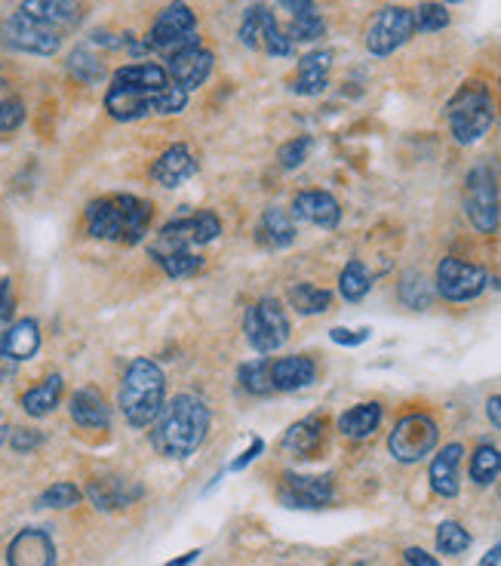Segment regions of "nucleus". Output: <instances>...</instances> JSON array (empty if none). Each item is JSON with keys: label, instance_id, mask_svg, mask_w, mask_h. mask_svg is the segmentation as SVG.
Returning <instances> with one entry per match:
<instances>
[{"label": "nucleus", "instance_id": "nucleus-1", "mask_svg": "<svg viewBox=\"0 0 501 566\" xmlns=\"http://www.w3.org/2000/svg\"><path fill=\"white\" fill-rule=\"evenodd\" d=\"M210 431V407L197 394H176L154 422L151 443L166 459H191Z\"/></svg>", "mask_w": 501, "mask_h": 566}, {"label": "nucleus", "instance_id": "nucleus-2", "mask_svg": "<svg viewBox=\"0 0 501 566\" xmlns=\"http://www.w3.org/2000/svg\"><path fill=\"white\" fill-rule=\"evenodd\" d=\"M87 219V231L96 240H108V244H127L136 247L145 240L151 219H154V207L151 200L136 197V194H111V197H99L83 213Z\"/></svg>", "mask_w": 501, "mask_h": 566}, {"label": "nucleus", "instance_id": "nucleus-3", "mask_svg": "<svg viewBox=\"0 0 501 566\" xmlns=\"http://www.w3.org/2000/svg\"><path fill=\"white\" fill-rule=\"evenodd\" d=\"M117 407L130 428H151L166 407V376L148 357H136L120 382Z\"/></svg>", "mask_w": 501, "mask_h": 566}, {"label": "nucleus", "instance_id": "nucleus-4", "mask_svg": "<svg viewBox=\"0 0 501 566\" xmlns=\"http://www.w3.org/2000/svg\"><path fill=\"white\" fill-rule=\"evenodd\" d=\"M188 90L166 84L160 90H145V87H133V84H120V80H111V87L105 93V111L108 117H114L117 124H133V120H142L148 114H179L188 108Z\"/></svg>", "mask_w": 501, "mask_h": 566}, {"label": "nucleus", "instance_id": "nucleus-5", "mask_svg": "<svg viewBox=\"0 0 501 566\" xmlns=\"http://www.w3.org/2000/svg\"><path fill=\"white\" fill-rule=\"evenodd\" d=\"M446 120H449V130L452 139L458 145H474L480 142L492 120H495V108H492V96L483 84H465L458 90L449 105H446Z\"/></svg>", "mask_w": 501, "mask_h": 566}, {"label": "nucleus", "instance_id": "nucleus-6", "mask_svg": "<svg viewBox=\"0 0 501 566\" xmlns=\"http://www.w3.org/2000/svg\"><path fill=\"white\" fill-rule=\"evenodd\" d=\"M222 234V219L213 210H200L182 219L166 222L157 234V244H154V259L163 253H176V250H191V247H203V244H213V240Z\"/></svg>", "mask_w": 501, "mask_h": 566}, {"label": "nucleus", "instance_id": "nucleus-7", "mask_svg": "<svg viewBox=\"0 0 501 566\" xmlns=\"http://www.w3.org/2000/svg\"><path fill=\"white\" fill-rule=\"evenodd\" d=\"M243 333H246V342L253 345V351H259L262 357L274 354L277 348H283V342L289 339V317H286V308L265 296L259 299L253 308H246V317H243Z\"/></svg>", "mask_w": 501, "mask_h": 566}, {"label": "nucleus", "instance_id": "nucleus-8", "mask_svg": "<svg viewBox=\"0 0 501 566\" xmlns=\"http://www.w3.org/2000/svg\"><path fill=\"white\" fill-rule=\"evenodd\" d=\"M437 440H440V428L428 413H409L394 425L388 437V450L400 465H415L434 453Z\"/></svg>", "mask_w": 501, "mask_h": 566}, {"label": "nucleus", "instance_id": "nucleus-9", "mask_svg": "<svg viewBox=\"0 0 501 566\" xmlns=\"http://www.w3.org/2000/svg\"><path fill=\"white\" fill-rule=\"evenodd\" d=\"M188 44H200L197 37V16L194 10L185 4V0H173V4H166L151 31H148V47L151 50H163V53H173L179 47H188Z\"/></svg>", "mask_w": 501, "mask_h": 566}, {"label": "nucleus", "instance_id": "nucleus-10", "mask_svg": "<svg viewBox=\"0 0 501 566\" xmlns=\"http://www.w3.org/2000/svg\"><path fill=\"white\" fill-rule=\"evenodd\" d=\"M465 213L480 234H492L501 222L498 182L489 167H474L465 179Z\"/></svg>", "mask_w": 501, "mask_h": 566}, {"label": "nucleus", "instance_id": "nucleus-11", "mask_svg": "<svg viewBox=\"0 0 501 566\" xmlns=\"http://www.w3.org/2000/svg\"><path fill=\"white\" fill-rule=\"evenodd\" d=\"M0 47L19 50L28 56H56L62 47V34L47 25L31 22L22 13H13L7 22H0Z\"/></svg>", "mask_w": 501, "mask_h": 566}, {"label": "nucleus", "instance_id": "nucleus-12", "mask_svg": "<svg viewBox=\"0 0 501 566\" xmlns=\"http://www.w3.org/2000/svg\"><path fill=\"white\" fill-rule=\"evenodd\" d=\"M412 34H415L412 10L385 7V10L375 13L366 25V50L372 56H391L394 50H400L406 44Z\"/></svg>", "mask_w": 501, "mask_h": 566}, {"label": "nucleus", "instance_id": "nucleus-13", "mask_svg": "<svg viewBox=\"0 0 501 566\" xmlns=\"http://www.w3.org/2000/svg\"><path fill=\"white\" fill-rule=\"evenodd\" d=\"M489 287V274L480 265L462 262V259H443L437 265V277H434V290L446 299V302H471L477 299L483 290Z\"/></svg>", "mask_w": 501, "mask_h": 566}, {"label": "nucleus", "instance_id": "nucleus-14", "mask_svg": "<svg viewBox=\"0 0 501 566\" xmlns=\"http://www.w3.org/2000/svg\"><path fill=\"white\" fill-rule=\"evenodd\" d=\"M213 65H216V56L200 44H188V47L166 53V62H163L173 84L188 93L197 90L200 84H206V77L213 74Z\"/></svg>", "mask_w": 501, "mask_h": 566}, {"label": "nucleus", "instance_id": "nucleus-15", "mask_svg": "<svg viewBox=\"0 0 501 566\" xmlns=\"http://www.w3.org/2000/svg\"><path fill=\"white\" fill-rule=\"evenodd\" d=\"M280 502L286 508H326L332 502L329 474H283Z\"/></svg>", "mask_w": 501, "mask_h": 566}, {"label": "nucleus", "instance_id": "nucleus-16", "mask_svg": "<svg viewBox=\"0 0 501 566\" xmlns=\"http://www.w3.org/2000/svg\"><path fill=\"white\" fill-rule=\"evenodd\" d=\"M142 496H145L142 483H133V480L117 477V474L93 477V480L87 483V499L93 502L96 511H105V514L130 508V505H136Z\"/></svg>", "mask_w": 501, "mask_h": 566}, {"label": "nucleus", "instance_id": "nucleus-17", "mask_svg": "<svg viewBox=\"0 0 501 566\" xmlns=\"http://www.w3.org/2000/svg\"><path fill=\"white\" fill-rule=\"evenodd\" d=\"M7 566H56V545L47 530L25 527L7 548Z\"/></svg>", "mask_w": 501, "mask_h": 566}, {"label": "nucleus", "instance_id": "nucleus-18", "mask_svg": "<svg viewBox=\"0 0 501 566\" xmlns=\"http://www.w3.org/2000/svg\"><path fill=\"white\" fill-rule=\"evenodd\" d=\"M462 456H465L462 443H446V447L434 456V462L428 468V480L437 496L455 499L462 493Z\"/></svg>", "mask_w": 501, "mask_h": 566}, {"label": "nucleus", "instance_id": "nucleus-19", "mask_svg": "<svg viewBox=\"0 0 501 566\" xmlns=\"http://www.w3.org/2000/svg\"><path fill=\"white\" fill-rule=\"evenodd\" d=\"M197 173V157L188 145L176 142L166 148L151 167V179L160 185V188H179L182 182H188L191 176Z\"/></svg>", "mask_w": 501, "mask_h": 566}, {"label": "nucleus", "instance_id": "nucleus-20", "mask_svg": "<svg viewBox=\"0 0 501 566\" xmlns=\"http://www.w3.org/2000/svg\"><path fill=\"white\" fill-rule=\"evenodd\" d=\"M292 219L311 222L317 228H336L342 222V207L329 191H299L292 197Z\"/></svg>", "mask_w": 501, "mask_h": 566}, {"label": "nucleus", "instance_id": "nucleus-21", "mask_svg": "<svg viewBox=\"0 0 501 566\" xmlns=\"http://www.w3.org/2000/svg\"><path fill=\"white\" fill-rule=\"evenodd\" d=\"M323 440H326V419L323 416H308L296 425H289L280 447L286 456L292 459H314L323 450Z\"/></svg>", "mask_w": 501, "mask_h": 566}, {"label": "nucleus", "instance_id": "nucleus-22", "mask_svg": "<svg viewBox=\"0 0 501 566\" xmlns=\"http://www.w3.org/2000/svg\"><path fill=\"white\" fill-rule=\"evenodd\" d=\"M332 50H311L299 59L296 77L289 80V90L296 96H320L329 87Z\"/></svg>", "mask_w": 501, "mask_h": 566}, {"label": "nucleus", "instance_id": "nucleus-23", "mask_svg": "<svg viewBox=\"0 0 501 566\" xmlns=\"http://www.w3.org/2000/svg\"><path fill=\"white\" fill-rule=\"evenodd\" d=\"M68 413H71V422L87 428V431H105L111 425V407L105 403L102 391L87 385L71 394L68 400Z\"/></svg>", "mask_w": 501, "mask_h": 566}, {"label": "nucleus", "instance_id": "nucleus-24", "mask_svg": "<svg viewBox=\"0 0 501 566\" xmlns=\"http://www.w3.org/2000/svg\"><path fill=\"white\" fill-rule=\"evenodd\" d=\"M22 16H28L37 25H47L53 31H68L80 22V4L77 0H22Z\"/></svg>", "mask_w": 501, "mask_h": 566}, {"label": "nucleus", "instance_id": "nucleus-25", "mask_svg": "<svg viewBox=\"0 0 501 566\" xmlns=\"http://www.w3.org/2000/svg\"><path fill=\"white\" fill-rule=\"evenodd\" d=\"M317 379V363L305 354H289V357H277L271 360V382L274 391H302L308 385H314Z\"/></svg>", "mask_w": 501, "mask_h": 566}, {"label": "nucleus", "instance_id": "nucleus-26", "mask_svg": "<svg viewBox=\"0 0 501 566\" xmlns=\"http://www.w3.org/2000/svg\"><path fill=\"white\" fill-rule=\"evenodd\" d=\"M40 351V323L34 317H22L0 333V354L22 363Z\"/></svg>", "mask_w": 501, "mask_h": 566}, {"label": "nucleus", "instance_id": "nucleus-27", "mask_svg": "<svg viewBox=\"0 0 501 566\" xmlns=\"http://www.w3.org/2000/svg\"><path fill=\"white\" fill-rule=\"evenodd\" d=\"M256 240L268 250H283L289 244H296V222H292V213L280 207H268L256 225Z\"/></svg>", "mask_w": 501, "mask_h": 566}, {"label": "nucleus", "instance_id": "nucleus-28", "mask_svg": "<svg viewBox=\"0 0 501 566\" xmlns=\"http://www.w3.org/2000/svg\"><path fill=\"white\" fill-rule=\"evenodd\" d=\"M62 391H65V382L59 373L47 376L44 382H37L34 388H28L22 394V410L31 416V419H44L50 413H56V407L62 403Z\"/></svg>", "mask_w": 501, "mask_h": 566}, {"label": "nucleus", "instance_id": "nucleus-29", "mask_svg": "<svg viewBox=\"0 0 501 566\" xmlns=\"http://www.w3.org/2000/svg\"><path fill=\"white\" fill-rule=\"evenodd\" d=\"M379 425H382V403H375V400L357 403V407H351L339 416V431L351 440L372 437L375 431H379Z\"/></svg>", "mask_w": 501, "mask_h": 566}, {"label": "nucleus", "instance_id": "nucleus-30", "mask_svg": "<svg viewBox=\"0 0 501 566\" xmlns=\"http://www.w3.org/2000/svg\"><path fill=\"white\" fill-rule=\"evenodd\" d=\"M237 382L246 394L253 397H268L274 394V382H271V360L268 357H256L246 360L237 367Z\"/></svg>", "mask_w": 501, "mask_h": 566}, {"label": "nucleus", "instance_id": "nucleus-31", "mask_svg": "<svg viewBox=\"0 0 501 566\" xmlns=\"http://www.w3.org/2000/svg\"><path fill=\"white\" fill-rule=\"evenodd\" d=\"M289 305L296 308L299 314H305V317L326 314L329 305H332V293L302 280V283H292V287H289Z\"/></svg>", "mask_w": 501, "mask_h": 566}, {"label": "nucleus", "instance_id": "nucleus-32", "mask_svg": "<svg viewBox=\"0 0 501 566\" xmlns=\"http://www.w3.org/2000/svg\"><path fill=\"white\" fill-rule=\"evenodd\" d=\"M369 290H372V274H369V268H366L360 259H351V262L342 268V274H339V293H342V299H345V302H360V299L369 296Z\"/></svg>", "mask_w": 501, "mask_h": 566}, {"label": "nucleus", "instance_id": "nucleus-33", "mask_svg": "<svg viewBox=\"0 0 501 566\" xmlns=\"http://www.w3.org/2000/svg\"><path fill=\"white\" fill-rule=\"evenodd\" d=\"M468 474L477 487H489V483H495V477L501 474V450L492 447V443H480L471 456Z\"/></svg>", "mask_w": 501, "mask_h": 566}, {"label": "nucleus", "instance_id": "nucleus-34", "mask_svg": "<svg viewBox=\"0 0 501 566\" xmlns=\"http://www.w3.org/2000/svg\"><path fill=\"white\" fill-rule=\"evenodd\" d=\"M431 299H434V287L428 283L425 274H419V271L403 274V280H400V302H403L406 308L422 311V308L431 305Z\"/></svg>", "mask_w": 501, "mask_h": 566}, {"label": "nucleus", "instance_id": "nucleus-35", "mask_svg": "<svg viewBox=\"0 0 501 566\" xmlns=\"http://www.w3.org/2000/svg\"><path fill=\"white\" fill-rule=\"evenodd\" d=\"M292 47L296 44L289 40V34L280 31L274 13L268 7H262V50L274 59H286V56H292Z\"/></svg>", "mask_w": 501, "mask_h": 566}, {"label": "nucleus", "instance_id": "nucleus-36", "mask_svg": "<svg viewBox=\"0 0 501 566\" xmlns=\"http://www.w3.org/2000/svg\"><path fill=\"white\" fill-rule=\"evenodd\" d=\"M68 71L71 77H77L80 84H99V80H105V65L99 56H93L87 47H77L71 56H68Z\"/></svg>", "mask_w": 501, "mask_h": 566}, {"label": "nucleus", "instance_id": "nucleus-37", "mask_svg": "<svg viewBox=\"0 0 501 566\" xmlns=\"http://www.w3.org/2000/svg\"><path fill=\"white\" fill-rule=\"evenodd\" d=\"M323 34H326V22L317 13V7L296 13V16H292V22H289V40H292V44H311V40H320Z\"/></svg>", "mask_w": 501, "mask_h": 566}, {"label": "nucleus", "instance_id": "nucleus-38", "mask_svg": "<svg viewBox=\"0 0 501 566\" xmlns=\"http://www.w3.org/2000/svg\"><path fill=\"white\" fill-rule=\"evenodd\" d=\"M471 533L462 527L458 520H443L440 527H437V551L446 554V557H458V554H465L471 548Z\"/></svg>", "mask_w": 501, "mask_h": 566}, {"label": "nucleus", "instance_id": "nucleus-39", "mask_svg": "<svg viewBox=\"0 0 501 566\" xmlns=\"http://www.w3.org/2000/svg\"><path fill=\"white\" fill-rule=\"evenodd\" d=\"M157 265L163 268V274L170 277H194L203 268V256L191 253V250H176V253H163L157 256Z\"/></svg>", "mask_w": 501, "mask_h": 566}, {"label": "nucleus", "instance_id": "nucleus-40", "mask_svg": "<svg viewBox=\"0 0 501 566\" xmlns=\"http://www.w3.org/2000/svg\"><path fill=\"white\" fill-rule=\"evenodd\" d=\"M80 499H83L80 487H74V483H68V480H59V483H53L50 490H44V493L37 496V508L62 511V508H74V505H80Z\"/></svg>", "mask_w": 501, "mask_h": 566}, {"label": "nucleus", "instance_id": "nucleus-41", "mask_svg": "<svg viewBox=\"0 0 501 566\" xmlns=\"http://www.w3.org/2000/svg\"><path fill=\"white\" fill-rule=\"evenodd\" d=\"M412 19H415V31H422V34H434L449 25V13L443 4H437V0H422L419 10H412Z\"/></svg>", "mask_w": 501, "mask_h": 566}, {"label": "nucleus", "instance_id": "nucleus-42", "mask_svg": "<svg viewBox=\"0 0 501 566\" xmlns=\"http://www.w3.org/2000/svg\"><path fill=\"white\" fill-rule=\"evenodd\" d=\"M237 37L240 44L249 47V50H262V7H249L240 19V28H237Z\"/></svg>", "mask_w": 501, "mask_h": 566}, {"label": "nucleus", "instance_id": "nucleus-43", "mask_svg": "<svg viewBox=\"0 0 501 566\" xmlns=\"http://www.w3.org/2000/svg\"><path fill=\"white\" fill-rule=\"evenodd\" d=\"M311 148H314V139H311V136L289 139V142L280 145V151H277L280 167H283V170H296V167H302L305 160H308V154H311Z\"/></svg>", "mask_w": 501, "mask_h": 566}, {"label": "nucleus", "instance_id": "nucleus-44", "mask_svg": "<svg viewBox=\"0 0 501 566\" xmlns=\"http://www.w3.org/2000/svg\"><path fill=\"white\" fill-rule=\"evenodd\" d=\"M25 105L19 99H0V133H13L22 127Z\"/></svg>", "mask_w": 501, "mask_h": 566}, {"label": "nucleus", "instance_id": "nucleus-45", "mask_svg": "<svg viewBox=\"0 0 501 566\" xmlns=\"http://www.w3.org/2000/svg\"><path fill=\"white\" fill-rule=\"evenodd\" d=\"M7 443H10L16 453H31V450L40 447V443H44V434L34 431V428H13Z\"/></svg>", "mask_w": 501, "mask_h": 566}, {"label": "nucleus", "instance_id": "nucleus-46", "mask_svg": "<svg viewBox=\"0 0 501 566\" xmlns=\"http://www.w3.org/2000/svg\"><path fill=\"white\" fill-rule=\"evenodd\" d=\"M369 336H372V330H369V327H363V330L332 327V330H329V339L336 342V345H345V348H357V345H363V342H366Z\"/></svg>", "mask_w": 501, "mask_h": 566}, {"label": "nucleus", "instance_id": "nucleus-47", "mask_svg": "<svg viewBox=\"0 0 501 566\" xmlns=\"http://www.w3.org/2000/svg\"><path fill=\"white\" fill-rule=\"evenodd\" d=\"M13 314H16V296H13V283L4 277L0 280V327H4V323H10L13 320Z\"/></svg>", "mask_w": 501, "mask_h": 566}, {"label": "nucleus", "instance_id": "nucleus-48", "mask_svg": "<svg viewBox=\"0 0 501 566\" xmlns=\"http://www.w3.org/2000/svg\"><path fill=\"white\" fill-rule=\"evenodd\" d=\"M262 453H265V440H262V437H253V443L246 447V453H240V456L231 462V471H243L246 465H253Z\"/></svg>", "mask_w": 501, "mask_h": 566}, {"label": "nucleus", "instance_id": "nucleus-49", "mask_svg": "<svg viewBox=\"0 0 501 566\" xmlns=\"http://www.w3.org/2000/svg\"><path fill=\"white\" fill-rule=\"evenodd\" d=\"M403 557H406V563H409V566H440V563H437V557H434V554H428V551H422V548H406V551H403Z\"/></svg>", "mask_w": 501, "mask_h": 566}, {"label": "nucleus", "instance_id": "nucleus-50", "mask_svg": "<svg viewBox=\"0 0 501 566\" xmlns=\"http://www.w3.org/2000/svg\"><path fill=\"white\" fill-rule=\"evenodd\" d=\"M486 416H489V422L501 431V394H492V397L486 400Z\"/></svg>", "mask_w": 501, "mask_h": 566}, {"label": "nucleus", "instance_id": "nucleus-51", "mask_svg": "<svg viewBox=\"0 0 501 566\" xmlns=\"http://www.w3.org/2000/svg\"><path fill=\"white\" fill-rule=\"evenodd\" d=\"M277 4L286 7L292 16H296V13H302V10H311V7L317 4V0H277Z\"/></svg>", "mask_w": 501, "mask_h": 566}, {"label": "nucleus", "instance_id": "nucleus-52", "mask_svg": "<svg viewBox=\"0 0 501 566\" xmlns=\"http://www.w3.org/2000/svg\"><path fill=\"white\" fill-rule=\"evenodd\" d=\"M477 566H501V542H498V545H492V548L483 554V560H480Z\"/></svg>", "mask_w": 501, "mask_h": 566}, {"label": "nucleus", "instance_id": "nucleus-53", "mask_svg": "<svg viewBox=\"0 0 501 566\" xmlns=\"http://www.w3.org/2000/svg\"><path fill=\"white\" fill-rule=\"evenodd\" d=\"M197 557H200V548H191L188 554H182V557H176V560H170V563H163V566H191Z\"/></svg>", "mask_w": 501, "mask_h": 566}, {"label": "nucleus", "instance_id": "nucleus-54", "mask_svg": "<svg viewBox=\"0 0 501 566\" xmlns=\"http://www.w3.org/2000/svg\"><path fill=\"white\" fill-rule=\"evenodd\" d=\"M16 373V360H10V357H4V354H0V382H4V379H10Z\"/></svg>", "mask_w": 501, "mask_h": 566}, {"label": "nucleus", "instance_id": "nucleus-55", "mask_svg": "<svg viewBox=\"0 0 501 566\" xmlns=\"http://www.w3.org/2000/svg\"><path fill=\"white\" fill-rule=\"evenodd\" d=\"M446 4H462V0H446Z\"/></svg>", "mask_w": 501, "mask_h": 566}, {"label": "nucleus", "instance_id": "nucleus-56", "mask_svg": "<svg viewBox=\"0 0 501 566\" xmlns=\"http://www.w3.org/2000/svg\"><path fill=\"white\" fill-rule=\"evenodd\" d=\"M354 566H366V563H354Z\"/></svg>", "mask_w": 501, "mask_h": 566}]
</instances>
